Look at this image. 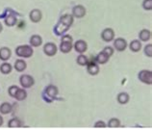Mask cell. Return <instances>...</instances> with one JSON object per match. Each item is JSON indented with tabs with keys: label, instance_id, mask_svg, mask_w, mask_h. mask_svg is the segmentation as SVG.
Returning a JSON list of instances; mask_svg holds the SVG:
<instances>
[{
	"label": "cell",
	"instance_id": "obj_1",
	"mask_svg": "<svg viewBox=\"0 0 152 130\" xmlns=\"http://www.w3.org/2000/svg\"><path fill=\"white\" fill-rule=\"evenodd\" d=\"M15 53H17L18 56L21 57V58H30V57L33 55L34 50H33V47L31 46L25 44V46H18L17 49H15Z\"/></svg>",
	"mask_w": 152,
	"mask_h": 130
},
{
	"label": "cell",
	"instance_id": "obj_2",
	"mask_svg": "<svg viewBox=\"0 0 152 130\" xmlns=\"http://www.w3.org/2000/svg\"><path fill=\"white\" fill-rule=\"evenodd\" d=\"M72 38L69 35L64 36L62 39V42L60 43V50L63 53H69L72 49Z\"/></svg>",
	"mask_w": 152,
	"mask_h": 130
},
{
	"label": "cell",
	"instance_id": "obj_3",
	"mask_svg": "<svg viewBox=\"0 0 152 130\" xmlns=\"http://www.w3.org/2000/svg\"><path fill=\"white\" fill-rule=\"evenodd\" d=\"M139 79L140 81H142V83L151 85L152 84V72L150 71L143 70L139 72Z\"/></svg>",
	"mask_w": 152,
	"mask_h": 130
},
{
	"label": "cell",
	"instance_id": "obj_4",
	"mask_svg": "<svg viewBox=\"0 0 152 130\" xmlns=\"http://www.w3.org/2000/svg\"><path fill=\"white\" fill-rule=\"evenodd\" d=\"M19 83H20V85L24 89H28V88H31L35 84V80L31 75L24 74V75L20 76V78H19Z\"/></svg>",
	"mask_w": 152,
	"mask_h": 130
},
{
	"label": "cell",
	"instance_id": "obj_5",
	"mask_svg": "<svg viewBox=\"0 0 152 130\" xmlns=\"http://www.w3.org/2000/svg\"><path fill=\"white\" fill-rule=\"evenodd\" d=\"M57 50H58L57 46H56L54 43H47L45 44V46H43V52H45V55L49 57L56 55Z\"/></svg>",
	"mask_w": 152,
	"mask_h": 130
},
{
	"label": "cell",
	"instance_id": "obj_6",
	"mask_svg": "<svg viewBox=\"0 0 152 130\" xmlns=\"http://www.w3.org/2000/svg\"><path fill=\"white\" fill-rule=\"evenodd\" d=\"M86 8L83 5H76L72 9V17L77 18H82L86 15Z\"/></svg>",
	"mask_w": 152,
	"mask_h": 130
},
{
	"label": "cell",
	"instance_id": "obj_7",
	"mask_svg": "<svg viewBox=\"0 0 152 130\" xmlns=\"http://www.w3.org/2000/svg\"><path fill=\"white\" fill-rule=\"evenodd\" d=\"M101 38L104 42H106V43L112 42V40L115 39L114 30L112 29V28H106V29H104L101 33Z\"/></svg>",
	"mask_w": 152,
	"mask_h": 130
},
{
	"label": "cell",
	"instance_id": "obj_8",
	"mask_svg": "<svg viewBox=\"0 0 152 130\" xmlns=\"http://www.w3.org/2000/svg\"><path fill=\"white\" fill-rule=\"evenodd\" d=\"M114 46L117 51L122 52L127 48V42L122 38H118L114 40Z\"/></svg>",
	"mask_w": 152,
	"mask_h": 130
},
{
	"label": "cell",
	"instance_id": "obj_9",
	"mask_svg": "<svg viewBox=\"0 0 152 130\" xmlns=\"http://www.w3.org/2000/svg\"><path fill=\"white\" fill-rule=\"evenodd\" d=\"M73 47H74L76 52H78V53H80V54H83V53H85L88 49V44L85 40H77V42H75Z\"/></svg>",
	"mask_w": 152,
	"mask_h": 130
},
{
	"label": "cell",
	"instance_id": "obj_10",
	"mask_svg": "<svg viewBox=\"0 0 152 130\" xmlns=\"http://www.w3.org/2000/svg\"><path fill=\"white\" fill-rule=\"evenodd\" d=\"M87 71L91 75H96L99 73V67L98 64L95 61H91L87 64Z\"/></svg>",
	"mask_w": 152,
	"mask_h": 130
},
{
	"label": "cell",
	"instance_id": "obj_11",
	"mask_svg": "<svg viewBox=\"0 0 152 130\" xmlns=\"http://www.w3.org/2000/svg\"><path fill=\"white\" fill-rule=\"evenodd\" d=\"M29 17H30V19H31L32 22L38 23V22L41 21L42 18V13L39 9H34L30 12Z\"/></svg>",
	"mask_w": 152,
	"mask_h": 130
},
{
	"label": "cell",
	"instance_id": "obj_12",
	"mask_svg": "<svg viewBox=\"0 0 152 130\" xmlns=\"http://www.w3.org/2000/svg\"><path fill=\"white\" fill-rule=\"evenodd\" d=\"M12 56V51L10 48L8 47H1L0 48V60L6 62L8 61Z\"/></svg>",
	"mask_w": 152,
	"mask_h": 130
},
{
	"label": "cell",
	"instance_id": "obj_13",
	"mask_svg": "<svg viewBox=\"0 0 152 130\" xmlns=\"http://www.w3.org/2000/svg\"><path fill=\"white\" fill-rule=\"evenodd\" d=\"M109 59H110V56H108L106 53H104L103 51H101L100 53H99L96 57H95L94 61L98 65H104V64H106L108 61H109Z\"/></svg>",
	"mask_w": 152,
	"mask_h": 130
},
{
	"label": "cell",
	"instance_id": "obj_14",
	"mask_svg": "<svg viewBox=\"0 0 152 130\" xmlns=\"http://www.w3.org/2000/svg\"><path fill=\"white\" fill-rule=\"evenodd\" d=\"M45 93H46V95L50 97V98H54V97L57 96L59 90H58L57 87L54 86V85H49L48 87H46Z\"/></svg>",
	"mask_w": 152,
	"mask_h": 130
},
{
	"label": "cell",
	"instance_id": "obj_15",
	"mask_svg": "<svg viewBox=\"0 0 152 130\" xmlns=\"http://www.w3.org/2000/svg\"><path fill=\"white\" fill-rule=\"evenodd\" d=\"M42 44V38L39 35H33L30 38V46L32 47H38Z\"/></svg>",
	"mask_w": 152,
	"mask_h": 130
},
{
	"label": "cell",
	"instance_id": "obj_16",
	"mask_svg": "<svg viewBox=\"0 0 152 130\" xmlns=\"http://www.w3.org/2000/svg\"><path fill=\"white\" fill-rule=\"evenodd\" d=\"M60 23H63L64 25L66 26V28H69V26L72 25V23H73V17L71 15H63L61 19H60Z\"/></svg>",
	"mask_w": 152,
	"mask_h": 130
},
{
	"label": "cell",
	"instance_id": "obj_17",
	"mask_svg": "<svg viewBox=\"0 0 152 130\" xmlns=\"http://www.w3.org/2000/svg\"><path fill=\"white\" fill-rule=\"evenodd\" d=\"M27 68V64L24 60L22 59H19V60H17L15 63V68L19 72H22L23 71H25Z\"/></svg>",
	"mask_w": 152,
	"mask_h": 130
},
{
	"label": "cell",
	"instance_id": "obj_18",
	"mask_svg": "<svg viewBox=\"0 0 152 130\" xmlns=\"http://www.w3.org/2000/svg\"><path fill=\"white\" fill-rule=\"evenodd\" d=\"M12 110H13V106L9 102H4L0 105V113L2 115H7V114L11 113Z\"/></svg>",
	"mask_w": 152,
	"mask_h": 130
},
{
	"label": "cell",
	"instance_id": "obj_19",
	"mask_svg": "<svg viewBox=\"0 0 152 130\" xmlns=\"http://www.w3.org/2000/svg\"><path fill=\"white\" fill-rule=\"evenodd\" d=\"M117 99H118L119 104H126V103L129 102L130 96L127 93H119L118 95Z\"/></svg>",
	"mask_w": 152,
	"mask_h": 130
},
{
	"label": "cell",
	"instance_id": "obj_20",
	"mask_svg": "<svg viewBox=\"0 0 152 130\" xmlns=\"http://www.w3.org/2000/svg\"><path fill=\"white\" fill-rule=\"evenodd\" d=\"M139 38L142 42H147L151 38V32L148 29H142L139 34Z\"/></svg>",
	"mask_w": 152,
	"mask_h": 130
},
{
	"label": "cell",
	"instance_id": "obj_21",
	"mask_svg": "<svg viewBox=\"0 0 152 130\" xmlns=\"http://www.w3.org/2000/svg\"><path fill=\"white\" fill-rule=\"evenodd\" d=\"M129 48H130V50L133 52H139L142 48V43L140 42L139 40H132L129 44Z\"/></svg>",
	"mask_w": 152,
	"mask_h": 130
},
{
	"label": "cell",
	"instance_id": "obj_22",
	"mask_svg": "<svg viewBox=\"0 0 152 130\" xmlns=\"http://www.w3.org/2000/svg\"><path fill=\"white\" fill-rule=\"evenodd\" d=\"M17 21H18V19H17V17L14 15V14H11V15H8L6 18H5V23H6V25L7 26H14L17 24Z\"/></svg>",
	"mask_w": 152,
	"mask_h": 130
},
{
	"label": "cell",
	"instance_id": "obj_23",
	"mask_svg": "<svg viewBox=\"0 0 152 130\" xmlns=\"http://www.w3.org/2000/svg\"><path fill=\"white\" fill-rule=\"evenodd\" d=\"M26 97H27V92L24 90V88L23 89L18 88V90L17 93H15L14 98H15L17 100H19V101H22V100H24Z\"/></svg>",
	"mask_w": 152,
	"mask_h": 130
},
{
	"label": "cell",
	"instance_id": "obj_24",
	"mask_svg": "<svg viewBox=\"0 0 152 130\" xmlns=\"http://www.w3.org/2000/svg\"><path fill=\"white\" fill-rule=\"evenodd\" d=\"M21 126H22V123L18 118H13V119H11L9 120V123H8V127H11V128L21 127Z\"/></svg>",
	"mask_w": 152,
	"mask_h": 130
},
{
	"label": "cell",
	"instance_id": "obj_25",
	"mask_svg": "<svg viewBox=\"0 0 152 130\" xmlns=\"http://www.w3.org/2000/svg\"><path fill=\"white\" fill-rule=\"evenodd\" d=\"M12 70H13V67H12V65L9 63H3L1 66H0V71H1L3 74H9L12 71Z\"/></svg>",
	"mask_w": 152,
	"mask_h": 130
},
{
	"label": "cell",
	"instance_id": "obj_26",
	"mask_svg": "<svg viewBox=\"0 0 152 130\" xmlns=\"http://www.w3.org/2000/svg\"><path fill=\"white\" fill-rule=\"evenodd\" d=\"M108 126L111 128L119 127L121 126V120L117 119V118H113V119L109 120V121H108Z\"/></svg>",
	"mask_w": 152,
	"mask_h": 130
},
{
	"label": "cell",
	"instance_id": "obj_27",
	"mask_svg": "<svg viewBox=\"0 0 152 130\" xmlns=\"http://www.w3.org/2000/svg\"><path fill=\"white\" fill-rule=\"evenodd\" d=\"M88 63H89V59H88L84 54H80L77 57V64L80 65V66H82V67L87 66Z\"/></svg>",
	"mask_w": 152,
	"mask_h": 130
},
{
	"label": "cell",
	"instance_id": "obj_28",
	"mask_svg": "<svg viewBox=\"0 0 152 130\" xmlns=\"http://www.w3.org/2000/svg\"><path fill=\"white\" fill-rule=\"evenodd\" d=\"M142 8L146 11H151L152 10V0H143Z\"/></svg>",
	"mask_w": 152,
	"mask_h": 130
},
{
	"label": "cell",
	"instance_id": "obj_29",
	"mask_svg": "<svg viewBox=\"0 0 152 130\" xmlns=\"http://www.w3.org/2000/svg\"><path fill=\"white\" fill-rule=\"evenodd\" d=\"M145 54L147 57H149V58L152 57V44L151 43L147 44V46L145 47Z\"/></svg>",
	"mask_w": 152,
	"mask_h": 130
},
{
	"label": "cell",
	"instance_id": "obj_30",
	"mask_svg": "<svg viewBox=\"0 0 152 130\" xmlns=\"http://www.w3.org/2000/svg\"><path fill=\"white\" fill-rule=\"evenodd\" d=\"M18 90V86H11L9 88V90H8V92H9V95L12 97H15V93H17Z\"/></svg>",
	"mask_w": 152,
	"mask_h": 130
},
{
	"label": "cell",
	"instance_id": "obj_31",
	"mask_svg": "<svg viewBox=\"0 0 152 130\" xmlns=\"http://www.w3.org/2000/svg\"><path fill=\"white\" fill-rule=\"evenodd\" d=\"M103 52L104 53H106L108 56H112L114 54V48L113 47H111V46H106L105 48L103 49Z\"/></svg>",
	"mask_w": 152,
	"mask_h": 130
},
{
	"label": "cell",
	"instance_id": "obj_32",
	"mask_svg": "<svg viewBox=\"0 0 152 130\" xmlns=\"http://www.w3.org/2000/svg\"><path fill=\"white\" fill-rule=\"evenodd\" d=\"M106 126H107V125H106V123H104L103 120H98L94 124V127L95 128H105Z\"/></svg>",
	"mask_w": 152,
	"mask_h": 130
},
{
	"label": "cell",
	"instance_id": "obj_33",
	"mask_svg": "<svg viewBox=\"0 0 152 130\" xmlns=\"http://www.w3.org/2000/svg\"><path fill=\"white\" fill-rule=\"evenodd\" d=\"M3 124V118H2V116H0V126Z\"/></svg>",
	"mask_w": 152,
	"mask_h": 130
},
{
	"label": "cell",
	"instance_id": "obj_34",
	"mask_svg": "<svg viewBox=\"0 0 152 130\" xmlns=\"http://www.w3.org/2000/svg\"><path fill=\"white\" fill-rule=\"evenodd\" d=\"M2 29H3V26H2V24L0 23V33H1V31H2Z\"/></svg>",
	"mask_w": 152,
	"mask_h": 130
}]
</instances>
